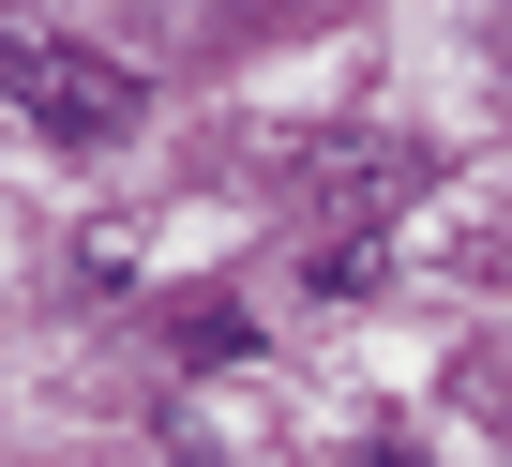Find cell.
<instances>
[{
	"label": "cell",
	"instance_id": "1",
	"mask_svg": "<svg viewBox=\"0 0 512 467\" xmlns=\"http://www.w3.org/2000/svg\"><path fill=\"white\" fill-rule=\"evenodd\" d=\"M0 106H16L31 136H61V151H106V136H136L151 76H136V61H106V46H76V31L0 16Z\"/></svg>",
	"mask_w": 512,
	"mask_h": 467
},
{
	"label": "cell",
	"instance_id": "2",
	"mask_svg": "<svg viewBox=\"0 0 512 467\" xmlns=\"http://www.w3.org/2000/svg\"><path fill=\"white\" fill-rule=\"evenodd\" d=\"M241 332H256L241 287H196V302H181V362H241Z\"/></svg>",
	"mask_w": 512,
	"mask_h": 467
}]
</instances>
